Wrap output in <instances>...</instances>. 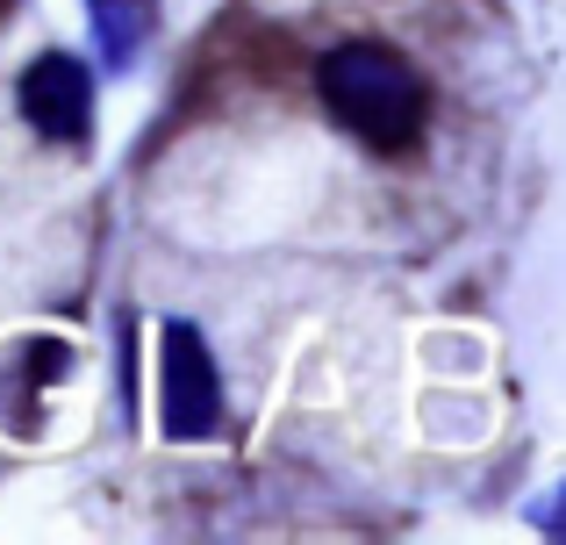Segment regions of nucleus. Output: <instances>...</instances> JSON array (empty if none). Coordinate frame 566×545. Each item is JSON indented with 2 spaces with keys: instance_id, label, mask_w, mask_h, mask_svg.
I'll use <instances>...</instances> for the list:
<instances>
[{
  "instance_id": "7ed1b4c3",
  "label": "nucleus",
  "mask_w": 566,
  "mask_h": 545,
  "mask_svg": "<svg viewBox=\"0 0 566 545\" xmlns=\"http://www.w3.org/2000/svg\"><path fill=\"white\" fill-rule=\"evenodd\" d=\"M14 108L43 144H86L94 129V65L72 51H43L14 80Z\"/></svg>"
},
{
  "instance_id": "f03ea898",
  "label": "nucleus",
  "mask_w": 566,
  "mask_h": 545,
  "mask_svg": "<svg viewBox=\"0 0 566 545\" xmlns=\"http://www.w3.org/2000/svg\"><path fill=\"white\" fill-rule=\"evenodd\" d=\"M158 417L180 446L222 431V366L193 323H166V337H158Z\"/></svg>"
},
{
  "instance_id": "20e7f679",
  "label": "nucleus",
  "mask_w": 566,
  "mask_h": 545,
  "mask_svg": "<svg viewBox=\"0 0 566 545\" xmlns=\"http://www.w3.org/2000/svg\"><path fill=\"white\" fill-rule=\"evenodd\" d=\"M86 22H94L101 72L123 80V72H137V57L158 36V0H86Z\"/></svg>"
},
{
  "instance_id": "f257e3e1",
  "label": "nucleus",
  "mask_w": 566,
  "mask_h": 545,
  "mask_svg": "<svg viewBox=\"0 0 566 545\" xmlns=\"http://www.w3.org/2000/svg\"><path fill=\"white\" fill-rule=\"evenodd\" d=\"M316 94L331 108V123L352 129L380 158L416 151L430 129V80L416 72V57L401 43H380V36L331 43L316 57Z\"/></svg>"
},
{
  "instance_id": "39448f33",
  "label": "nucleus",
  "mask_w": 566,
  "mask_h": 545,
  "mask_svg": "<svg viewBox=\"0 0 566 545\" xmlns=\"http://www.w3.org/2000/svg\"><path fill=\"white\" fill-rule=\"evenodd\" d=\"M531 524H538V532H553V538H566V481L553 495H538V510H531Z\"/></svg>"
}]
</instances>
